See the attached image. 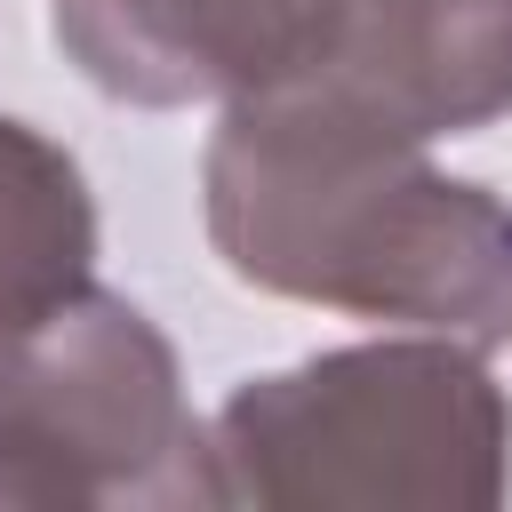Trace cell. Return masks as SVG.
<instances>
[{"label": "cell", "instance_id": "cell-1", "mask_svg": "<svg viewBox=\"0 0 512 512\" xmlns=\"http://www.w3.org/2000/svg\"><path fill=\"white\" fill-rule=\"evenodd\" d=\"M0 240H72V248H88V200H80L72 160H56L16 120H0ZM56 304H64L56 288H40L32 272H16L0 256V344L48 328Z\"/></svg>", "mask_w": 512, "mask_h": 512}]
</instances>
